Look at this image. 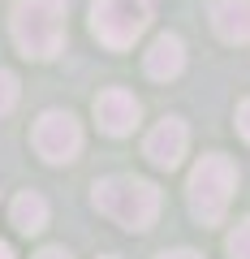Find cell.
<instances>
[{
  "mask_svg": "<svg viewBox=\"0 0 250 259\" xmlns=\"http://www.w3.org/2000/svg\"><path fill=\"white\" fill-rule=\"evenodd\" d=\"M91 203L99 207L108 221H117L121 229H151L160 216V186L142 182V177H130V173H117V177H99L91 190Z\"/></svg>",
  "mask_w": 250,
  "mask_h": 259,
  "instance_id": "cell-1",
  "label": "cell"
},
{
  "mask_svg": "<svg viewBox=\"0 0 250 259\" xmlns=\"http://www.w3.org/2000/svg\"><path fill=\"white\" fill-rule=\"evenodd\" d=\"M69 0H18L13 5V44L30 61H52L65 48Z\"/></svg>",
  "mask_w": 250,
  "mask_h": 259,
  "instance_id": "cell-2",
  "label": "cell"
},
{
  "mask_svg": "<svg viewBox=\"0 0 250 259\" xmlns=\"http://www.w3.org/2000/svg\"><path fill=\"white\" fill-rule=\"evenodd\" d=\"M185 190H190V212L198 221L220 225L224 212H229V203H233V190H237V164L229 156H220V151H212V156H203L194 164Z\"/></svg>",
  "mask_w": 250,
  "mask_h": 259,
  "instance_id": "cell-3",
  "label": "cell"
},
{
  "mask_svg": "<svg viewBox=\"0 0 250 259\" xmlns=\"http://www.w3.org/2000/svg\"><path fill=\"white\" fill-rule=\"evenodd\" d=\"M151 26V0H95L91 5V30L104 48L121 52Z\"/></svg>",
  "mask_w": 250,
  "mask_h": 259,
  "instance_id": "cell-4",
  "label": "cell"
},
{
  "mask_svg": "<svg viewBox=\"0 0 250 259\" xmlns=\"http://www.w3.org/2000/svg\"><path fill=\"white\" fill-rule=\"evenodd\" d=\"M30 143H35V151L47 160V164H74L78 151H82V125H78L74 112L47 108L43 117L35 121Z\"/></svg>",
  "mask_w": 250,
  "mask_h": 259,
  "instance_id": "cell-5",
  "label": "cell"
},
{
  "mask_svg": "<svg viewBox=\"0 0 250 259\" xmlns=\"http://www.w3.org/2000/svg\"><path fill=\"white\" fill-rule=\"evenodd\" d=\"M95 121H99L104 134H112V139H125V134H134L142 121V104L134 100L130 91H121V87H108V91L95 95Z\"/></svg>",
  "mask_w": 250,
  "mask_h": 259,
  "instance_id": "cell-6",
  "label": "cell"
},
{
  "mask_svg": "<svg viewBox=\"0 0 250 259\" xmlns=\"http://www.w3.org/2000/svg\"><path fill=\"white\" fill-rule=\"evenodd\" d=\"M185 147H190V130H185L181 117H164L147 134V143H142V151H147V160L156 168H177L181 156H185Z\"/></svg>",
  "mask_w": 250,
  "mask_h": 259,
  "instance_id": "cell-7",
  "label": "cell"
},
{
  "mask_svg": "<svg viewBox=\"0 0 250 259\" xmlns=\"http://www.w3.org/2000/svg\"><path fill=\"white\" fill-rule=\"evenodd\" d=\"M212 26L229 44H250V0H216Z\"/></svg>",
  "mask_w": 250,
  "mask_h": 259,
  "instance_id": "cell-8",
  "label": "cell"
},
{
  "mask_svg": "<svg viewBox=\"0 0 250 259\" xmlns=\"http://www.w3.org/2000/svg\"><path fill=\"white\" fill-rule=\"evenodd\" d=\"M147 78H156V82H168V78H177L185 69V44L177 35H160L156 44H151L147 52Z\"/></svg>",
  "mask_w": 250,
  "mask_h": 259,
  "instance_id": "cell-9",
  "label": "cell"
},
{
  "mask_svg": "<svg viewBox=\"0 0 250 259\" xmlns=\"http://www.w3.org/2000/svg\"><path fill=\"white\" fill-rule=\"evenodd\" d=\"M13 225H18V233H39L47 225V199L35 190H22L18 199H13Z\"/></svg>",
  "mask_w": 250,
  "mask_h": 259,
  "instance_id": "cell-10",
  "label": "cell"
},
{
  "mask_svg": "<svg viewBox=\"0 0 250 259\" xmlns=\"http://www.w3.org/2000/svg\"><path fill=\"white\" fill-rule=\"evenodd\" d=\"M229 259H250V216L241 225H233V233H229Z\"/></svg>",
  "mask_w": 250,
  "mask_h": 259,
  "instance_id": "cell-11",
  "label": "cell"
},
{
  "mask_svg": "<svg viewBox=\"0 0 250 259\" xmlns=\"http://www.w3.org/2000/svg\"><path fill=\"white\" fill-rule=\"evenodd\" d=\"M18 95H22L18 78H13L9 69H0V117H9V112L18 108Z\"/></svg>",
  "mask_w": 250,
  "mask_h": 259,
  "instance_id": "cell-12",
  "label": "cell"
},
{
  "mask_svg": "<svg viewBox=\"0 0 250 259\" xmlns=\"http://www.w3.org/2000/svg\"><path fill=\"white\" fill-rule=\"evenodd\" d=\"M237 130H241V139L250 143V100H241V108H237Z\"/></svg>",
  "mask_w": 250,
  "mask_h": 259,
  "instance_id": "cell-13",
  "label": "cell"
},
{
  "mask_svg": "<svg viewBox=\"0 0 250 259\" xmlns=\"http://www.w3.org/2000/svg\"><path fill=\"white\" fill-rule=\"evenodd\" d=\"M35 259H74V255H69V250H61V246H47V250H39Z\"/></svg>",
  "mask_w": 250,
  "mask_h": 259,
  "instance_id": "cell-14",
  "label": "cell"
},
{
  "mask_svg": "<svg viewBox=\"0 0 250 259\" xmlns=\"http://www.w3.org/2000/svg\"><path fill=\"white\" fill-rule=\"evenodd\" d=\"M160 259H203V255H194V250H164Z\"/></svg>",
  "mask_w": 250,
  "mask_h": 259,
  "instance_id": "cell-15",
  "label": "cell"
},
{
  "mask_svg": "<svg viewBox=\"0 0 250 259\" xmlns=\"http://www.w3.org/2000/svg\"><path fill=\"white\" fill-rule=\"evenodd\" d=\"M0 259H13V246H9V242H0Z\"/></svg>",
  "mask_w": 250,
  "mask_h": 259,
  "instance_id": "cell-16",
  "label": "cell"
},
{
  "mask_svg": "<svg viewBox=\"0 0 250 259\" xmlns=\"http://www.w3.org/2000/svg\"><path fill=\"white\" fill-rule=\"evenodd\" d=\"M104 259H112V255H104Z\"/></svg>",
  "mask_w": 250,
  "mask_h": 259,
  "instance_id": "cell-17",
  "label": "cell"
}]
</instances>
